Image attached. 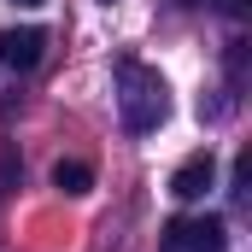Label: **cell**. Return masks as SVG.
Returning <instances> with one entry per match:
<instances>
[{
    "mask_svg": "<svg viewBox=\"0 0 252 252\" xmlns=\"http://www.w3.org/2000/svg\"><path fill=\"white\" fill-rule=\"evenodd\" d=\"M118 112H124V129L129 135H153V129L170 118V88L153 64L141 59H118Z\"/></svg>",
    "mask_w": 252,
    "mask_h": 252,
    "instance_id": "6da1fadb",
    "label": "cell"
},
{
    "mask_svg": "<svg viewBox=\"0 0 252 252\" xmlns=\"http://www.w3.org/2000/svg\"><path fill=\"white\" fill-rule=\"evenodd\" d=\"M223 247H229L223 217H176L164 229V252H223Z\"/></svg>",
    "mask_w": 252,
    "mask_h": 252,
    "instance_id": "7a4b0ae2",
    "label": "cell"
},
{
    "mask_svg": "<svg viewBox=\"0 0 252 252\" xmlns=\"http://www.w3.org/2000/svg\"><path fill=\"white\" fill-rule=\"evenodd\" d=\"M41 53H47V30H35V24L0 30V64H6V70H35Z\"/></svg>",
    "mask_w": 252,
    "mask_h": 252,
    "instance_id": "3957f363",
    "label": "cell"
},
{
    "mask_svg": "<svg viewBox=\"0 0 252 252\" xmlns=\"http://www.w3.org/2000/svg\"><path fill=\"white\" fill-rule=\"evenodd\" d=\"M217 182V158L211 153H193V158H182L176 164V176H170V193L176 199H205V188Z\"/></svg>",
    "mask_w": 252,
    "mask_h": 252,
    "instance_id": "277c9868",
    "label": "cell"
},
{
    "mask_svg": "<svg viewBox=\"0 0 252 252\" xmlns=\"http://www.w3.org/2000/svg\"><path fill=\"white\" fill-rule=\"evenodd\" d=\"M53 188H59L64 199H82V193L94 188V170H88L82 158H59V164H53Z\"/></svg>",
    "mask_w": 252,
    "mask_h": 252,
    "instance_id": "5b68a950",
    "label": "cell"
},
{
    "mask_svg": "<svg viewBox=\"0 0 252 252\" xmlns=\"http://www.w3.org/2000/svg\"><path fill=\"white\" fill-rule=\"evenodd\" d=\"M229 88H247V41H229Z\"/></svg>",
    "mask_w": 252,
    "mask_h": 252,
    "instance_id": "8992f818",
    "label": "cell"
},
{
    "mask_svg": "<svg viewBox=\"0 0 252 252\" xmlns=\"http://www.w3.org/2000/svg\"><path fill=\"white\" fill-rule=\"evenodd\" d=\"M176 6H217L223 18H247L252 12V0H176Z\"/></svg>",
    "mask_w": 252,
    "mask_h": 252,
    "instance_id": "52a82bcc",
    "label": "cell"
},
{
    "mask_svg": "<svg viewBox=\"0 0 252 252\" xmlns=\"http://www.w3.org/2000/svg\"><path fill=\"white\" fill-rule=\"evenodd\" d=\"M6 182H12V153H0V193H6Z\"/></svg>",
    "mask_w": 252,
    "mask_h": 252,
    "instance_id": "ba28073f",
    "label": "cell"
},
{
    "mask_svg": "<svg viewBox=\"0 0 252 252\" xmlns=\"http://www.w3.org/2000/svg\"><path fill=\"white\" fill-rule=\"evenodd\" d=\"M12 6H47V0H12Z\"/></svg>",
    "mask_w": 252,
    "mask_h": 252,
    "instance_id": "9c48e42d",
    "label": "cell"
},
{
    "mask_svg": "<svg viewBox=\"0 0 252 252\" xmlns=\"http://www.w3.org/2000/svg\"><path fill=\"white\" fill-rule=\"evenodd\" d=\"M106 6H112V0H106Z\"/></svg>",
    "mask_w": 252,
    "mask_h": 252,
    "instance_id": "30bf717a",
    "label": "cell"
}]
</instances>
